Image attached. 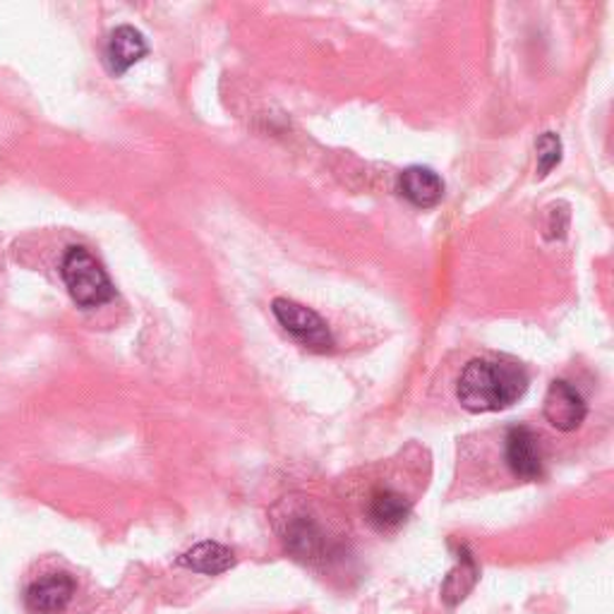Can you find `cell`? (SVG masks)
<instances>
[{
	"instance_id": "cell-7",
	"label": "cell",
	"mask_w": 614,
	"mask_h": 614,
	"mask_svg": "<svg viewBox=\"0 0 614 614\" xmlns=\"http://www.w3.org/2000/svg\"><path fill=\"white\" fill-rule=\"evenodd\" d=\"M283 541H286V547L291 554H295L298 560L303 562H318L324 560V552H329L326 537L320 531L318 523H314L310 516H293L286 526V533H283Z\"/></svg>"
},
{
	"instance_id": "cell-3",
	"label": "cell",
	"mask_w": 614,
	"mask_h": 614,
	"mask_svg": "<svg viewBox=\"0 0 614 614\" xmlns=\"http://www.w3.org/2000/svg\"><path fill=\"white\" fill-rule=\"evenodd\" d=\"M272 312L279 324L295 341H301L305 349L320 353L334 349V336L329 332V324L314 310L291 301V298H276L272 303Z\"/></svg>"
},
{
	"instance_id": "cell-6",
	"label": "cell",
	"mask_w": 614,
	"mask_h": 614,
	"mask_svg": "<svg viewBox=\"0 0 614 614\" xmlns=\"http://www.w3.org/2000/svg\"><path fill=\"white\" fill-rule=\"evenodd\" d=\"M543 415L545 421L560 432H574L583 425L588 415V406L578 389L564 380H554L547 386V394L543 401Z\"/></svg>"
},
{
	"instance_id": "cell-13",
	"label": "cell",
	"mask_w": 614,
	"mask_h": 614,
	"mask_svg": "<svg viewBox=\"0 0 614 614\" xmlns=\"http://www.w3.org/2000/svg\"><path fill=\"white\" fill-rule=\"evenodd\" d=\"M537 152V171L545 178L554 167H560L562 161V140L554 132L541 134V140L535 142Z\"/></svg>"
},
{
	"instance_id": "cell-12",
	"label": "cell",
	"mask_w": 614,
	"mask_h": 614,
	"mask_svg": "<svg viewBox=\"0 0 614 614\" xmlns=\"http://www.w3.org/2000/svg\"><path fill=\"white\" fill-rule=\"evenodd\" d=\"M475 581H477V564L473 560V554L466 547H461L459 566L446 576L442 588V597L446 601V605L454 607L456 603H461L463 597L469 595V591L475 586Z\"/></svg>"
},
{
	"instance_id": "cell-2",
	"label": "cell",
	"mask_w": 614,
	"mask_h": 614,
	"mask_svg": "<svg viewBox=\"0 0 614 614\" xmlns=\"http://www.w3.org/2000/svg\"><path fill=\"white\" fill-rule=\"evenodd\" d=\"M61 276L74 303L84 310L113 301L115 289L103 266L87 248H70L61 262Z\"/></svg>"
},
{
	"instance_id": "cell-4",
	"label": "cell",
	"mask_w": 614,
	"mask_h": 614,
	"mask_svg": "<svg viewBox=\"0 0 614 614\" xmlns=\"http://www.w3.org/2000/svg\"><path fill=\"white\" fill-rule=\"evenodd\" d=\"M504 456L509 469L521 481H541L543 477V444L541 434L529 425H519L506 432Z\"/></svg>"
},
{
	"instance_id": "cell-10",
	"label": "cell",
	"mask_w": 614,
	"mask_h": 614,
	"mask_svg": "<svg viewBox=\"0 0 614 614\" xmlns=\"http://www.w3.org/2000/svg\"><path fill=\"white\" fill-rule=\"evenodd\" d=\"M409 514H411V502L403 497L401 492L389 487H380L372 492L368 504V516L374 529L394 531L406 523Z\"/></svg>"
},
{
	"instance_id": "cell-1",
	"label": "cell",
	"mask_w": 614,
	"mask_h": 614,
	"mask_svg": "<svg viewBox=\"0 0 614 614\" xmlns=\"http://www.w3.org/2000/svg\"><path fill=\"white\" fill-rule=\"evenodd\" d=\"M529 374L519 363L475 358L461 370L456 399L469 413L504 411L526 394Z\"/></svg>"
},
{
	"instance_id": "cell-11",
	"label": "cell",
	"mask_w": 614,
	"mask_h": 614,
	"mask_svg": "<svg viewBox=\"0 0 614 614\" xmlns=\"http://www.w3.org/2000/svg\"><path fill=\"white\" fill-rule=\"evenodd\" d=\"M178 564L190 568V572L207 574V576H217L229 572V568L235 564V554L231 547L214 543V541H204L190 547L178 557Z\"/></svg>"
},
{
	"instance_id": "cell-9",
	"label": "cell",
	"mask_w": 614,
	"mask_h": 614,
	"mask_svg": "<svg viewBox=\"0 0 614 614\" xmlns=\"http://www.w3.org/2000/svg\"><path fill=\"white\" fill-rule=\"evenodd\" d=\"M149 47L144 37L138 32L134 27H118L113 29V34L109 39V47H107V63H109V70L113 74H123L128 72L134 63H140L142 58L147 56Z\"/></svg>"
},
{
	"instance_id": "cell-8",
	"label": "cell",
	"mask_w": 614,
	"mask_h": 614,
	"mask_svg": "<svg viewBox=\"0 0 614 614\" xmlns=\"http://www.w3.org/2000/svg\"><path fill=\"white\" fill-rule=\"evenodd\" d=\"M399 192L417 209H430L444 198L442 178L427 167H411L399 178Z\"/></svg>"
},
{
	"instance_id": "cell-5",
	"label": "cell",
	"mask_w": 614,
	"mask_h": 614,
	"mask_svg": "<svg viewBox=\"0 0 614 614\" xmlns=\"http://www.w3.org/2000/svg\"><path fill=\"white\" fill-rule=\"evenodd\" d=\"M78 593V583L66 572H51L32 581L24 591V607L32 614H61Z\"/></svg>"
}]
</instances>
